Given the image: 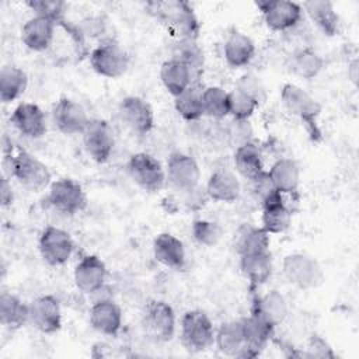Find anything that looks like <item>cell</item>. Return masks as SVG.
Instances as JSON below:
<instances>
[{
	"label": "cell",
	"instance_id": "1",
	"mask_svg": "<svg viewBox=\"0 0 359 359\" xmlns=\"http://www.w3.org/2000/svg\"><path fill=\"white\" fill-rule=\"evenodd\" d=\"M144 8L175 41L198 39L201 24L188 1L151 0L144 4Z\"/></svg>",
	"mask_w": 359,
	"mask_h": 359
},
{
	"label": "cell",
	"instance_id": "2",
	"mask_svg": "<svg viewBox=\"0 0 359 359\" xmlns=\"http://www.w3.org/2000/svg\"><path fill=\"white\" fill-rule=\"evenodd\" d=\"M4 168L8 177L15 178L31 192H41L52 184V174L46 164L24 149H17L14 153L11 144L8 150L4 149Z\"/></svg>",
	"mask_w": 359,
	"mask_h": 359
},
{
	"label": "cell",
	"instance_id": "3",
	"mask_svg": "<svg viewBox=\"0 0 359 359\" xmlns=\"http://www.w3.org/2000/svg\"><path fill=\"white\" fill-rule=\"evenodd\" d=\"M280 100L285 108L300 119L311 140H320L321 130L318 128V116L321 114L320 102L311 97L306 90L293 83L283 84L280 90Z\"/></svg>",
	"mask_w": 359,
	"mask_h": 359
},
{
	"label": "cell",
	"instance_id": "4",
	"mask_svg": "<svg viewBox=\"0 0 359 359\" xmlns=\"http://www.w3.org/2000/svg\"><path fill=\"white\" fill-rule=\"evenodd\" d=\"M215 328L209 316L202 310L187 311L181 318V342L192 353L209 349L215 344Z\"/></svg>",
	"mask_w": 359,
	"mask_h": 359
},
{
	"label": "cell",
	"instance_id": "5",
	"mask_svg": "<svg viewBox=\"0 0 359 359\" xmlns=\"http://www.w3.org/2000/svg\"><path fill=\"white\" fill-rule=\"evenodd\" d=\"M90 65L93 70L108 79H118L126 73L129 67V55L114 39L101 41L90 52Z\"/></svg>",
	"mask_w": 359,
	"mask_h": 359
},
{
	"label": "cell",
	"instance_id": "6",
	"mask_svg": "<svg viewBox=\"0 0 359 359\" xmlns=\"http://www.w3.org/2000/svg\"><path fill=\"white\" fill-rule=\"evenodd\" d=\"M282 272L290 285L302 290L314 289L324 279L317 259L303 252L286 255L282 262Z\"/></svg>",
	"mask_w": 359,
	"mask_h": 359
},
{
	"label": "cell",
	"instance_id": "7",
	"mask_svg": "<svg viewBox=\"0 0 359 359\" xmlns=\"http://www.w3.org/2000/svg\"><path fill=\"white\" fill-rule=\"evenodd\" d=\"M46 202L56 212L73 216L87 206V196L83 187L73 178H59L49 185Z\"/></svg>",
	"mask_w": 359,
	"mask_h": 359
},
{
	"label": "cell",
	"instance_id": "8",
	"mask_svg": "<svg viewBox=\"0 0 359 359\" xmlns=\"http://www.w3.org/2000/svg\"><path fill=\"white\" fill-rule=\"evenodd\" d=\"M128 172L132 181L146 192H157L165 184V171L160 161L149 153L140 151L130 156Z\"/></svg>",
	"mask_w": 359,
	"mask_h": 359
},
{
	"label": "cell",
	"instance_id": "9",
	"mask_svg": "<svg viewBox=\"0 0 359 359\" xmlns=\"http://www.w3.org/2000/svg\"><path fill=\"white\" fill-rule=\"evenodd\" d=\"M144 332L160 342L170 341L175 332V314L172 307L163 300H150L142 313Z\"/></svg>",
	"mask_w": 359,
	"mask_h": 359
},
{
	"label": "cell",
	"instance_id": "10",
	"mask_svg": "<svg viewBox=\"0 0 359 359\" xmlns=\"http://www.w3.org/2000/svg\"><path fill=\"white\" fill-rule=\"evenodd\" d=\"M165 180L178 192L195 191L201 180V170L196 160L185 153H171L165 165Z\"/></svg>",
	"mask_w": 359,
	"mask_h": 359
},
{
	"label": "cell",
	"instance_id": "11",
	"mask_svg": "<svg viewBox=\"0 0 359 359\" xmlns=\"http://www.w3.org/2000/svg\"><path fill=\"white\" fill-rule=\"evenodd\" d=\"M38 248L43 261L52 266L65 265L74 250V243L70 234L56 226H48L42 230Z\"/></svg>",
	"mask_w": 359,
	"mask_h": 359
},
{
	"label": "cell",
	"instance_id": "12",
	"mask_svg": "<svg viewBox=\"0 0 359 359\" xmlns=\"http://www.w3.org/2000/svg\"><path fill=\"white\" fill-rule=\"evenodd\" d=\"M257 8L272 31H286L297 25L303 17L302 4L289 0H258Z\"/></svg>",
	"mask_w": 359,
	"mask_h": 359
},
{
	"label": "cell",
	"instance_id": "13",
	"mask_svg": "<svg viewBox=\"0 0 359 359\" xmlns=\"http://www.w3.org/2000/svg\"><path fill=\"white\" fill-rule=\"evenodd\" d=\"M83 135V144L87 154L95 163H105L109 160L114 146L115 137L111 125L100 118L90 119Z\"/></svg>",
	"mask_w": 359,
	"mask_h": 359
},
{
	"label": "cell",
	"instance_id": "14",
	"mask_svg": "<svg viewBox=\"0 0 359 359\" xmlns=\"http://www.w3.org/2000/svg\"><path fill=\"white\" fill-rule=\"evenodd\" d=\"M118 115L123 125L136 135H147L154 126V114L150 104L137 97H125L118 107Z\"/></svg>",
	"mask_w": 359,
	"mask_h": 359
},
{
	"label": "cell",
	"instance_id": "15",
	"mask_svg": "<svg viewBox=\"0 0 359 359\" xmlns=\"http://www.w3.org/2000/svg\"><path fill=\"white\" fill-rule=\"evenodd\" d=\"M28 323L42 334H55L62 327V310L59 300L52 294H43L29 303Z\"/></svg>",
	"mask_w": 359,
	"mask_h": 359
},
{
	"label": "cell",
	"instance_id": "16",
	"mask_svg": "<svg viewBox=\"0 0 359 359\" xmlns=\"http://www.w3.org/2000/svg\"><path fill=\"white\" fill-rule=\"evenodd\" d=\"M52 118L55 126L63 135H81L90 122L87 112L77 101L62 97L52 109Z\"/></svg>",
	"mask_w": 359,
	"mask_h": 359
},
{
	"label": "cell",
	"instance_id": "17",
	"mask_svg": "<svg viewBox=\"0 0 359 359\" xmlns=\"http://www.w3.org/2000/svg\"><path fill=\"white\" fill-rule=\"evenodd\" d=\"M107 275L108 272L104 261L94 254L84 255L77 262L73 272V278L77 289L87 294L101 290L105 285Z\"/></svg>",
	"mask_w": 359,
	"mask_h": 359
},
{
	"label": "cell",
	"instance_id": "18",
	"mask_svg": "<svg viewBox=\"0 0 359 359\" xmlns=\"http://www.w3.org/2000/svg\"><path fill=\"white\" fill-rule=\"evenodd\" d=\"M10 122L22 136L29 139H39L46 133L45 114L32 102L18 104L10 116Z\"/></svg>",
	"mask_w": 359,
	"mask_h": 359
},
{
	"label": "cell",
	"instance_id": "19",
	"mask_svg": "<svg viewBox=\"0 0 359 359\" xmlns=\"http://www.w3.org/2000/svg\"><path fill=\"white\" fill-rule=\"evenodd\" d=\"M262 216H261V227L268 234L283 233L289 229L292 222V209L286 205L283 199V194L276 191L271 196H268L262 203Z\"/></svg>",
	"mask_w": 359,
	"mask_h": 359
},
{
	"label": "cell",
	"instance_id": "20",
	"mask_svg": "<svg viewBox=\"0 0 359 359\" xmlns=\"http://www.w3.org/2000/svg\"><path fill=\"white\" fill-rule=\"evenodd\" d=\"M90 324L100 334L115 337L122 327V310L115 302L101 299L90 310Z\"/></svg>",
	"mask_w": 359,
	"mask_h": 359
},
{
	"label": "cell",
	"instance_id": "21",
	"mask_svg": "<svg viewBox=\"0 0 359 359\" xmlns=\"http://www.w3.org/2000/svg\"><path fill=\"white\" fill-rule=\"evenodd\" d=\"M55 28L56 24L53 21L34 15L22 25L21 41L28 49L34 52H43L53 42Z\"/></svg>",
	"mask_w": 359,
	"mask_h": 359
},
{
	"label": "cell",
	"instance_id": "22",
	"mask_svg": "<svg viewBox=\"0 0 359 359\" xmlns=\"http://www.w3.org/2000/svg\"><path fill=\"white\" fill-rule=\"evenodd\" d=\"M241 327L248 346V358L258 356L271 339L275 327L252 310L248 317L241 318Z\"/></svg>",
	"mask_w": 359,
	"mask_h": 359
},
{
	"label": "cell",
	"instance_id": "23",
	"mask_svg": "<svg viewBox=\"0 0 359 359\" xmlns=\"http://www.w3.org/2000/svg\"><path fill=\"white\" fill-rule=\"evenodd\" d=\"M215 344L226 356L248 358V346L244 338L241 320L222 324L215 335Z\"/></svg>",
	"mask_w": 359,
	"mask_h": 359
},
{
	"label": "cell",
	"instance_id": "24",
	"mask_svg": "<svg viewBox=\"0 0 359 359\" xmlns=\"http://www.w3.org/2000/svg\"><path fill=\"white\" fill-rule=\"evenodd\" d=\"M160 80L165 90L175 98L177 95L184 93L189 86L196 83L198 77L188 66L171 57L161 63Z\"/></svg>",
	"mask_w": 359,
	"mask_h": 359
},
{
	"label": "cell",
	"instance_id": "25",
	"mask_svg": "<svg viewBox=\"0 0 359 359\" xmlns=\"http://www.w3.org/2000/svg\"><path fill=\"white\" fill-rule=\"evenodd\" d=\"M205 191L206 196L212 201L231 203L238 199L241 187L236 174L229 170L219 168L209 177Z\"/></svg>",
	"mask_w": 359,
	"mask_h": 359
},
{
	"label": "cell",
	"instance_id": "26",
	"mask_svg": "<svg viewBox=\"0 0 359 359\" xmlns=\"http://www.w3.org/2000/svg\"><path fill=\"white\" fill-rule=\"evenodd\" d=\"M154 258L167 268L182 269L185 265V248L180 238L171 233H160L153 241Z\"/></svg>",
	"mask_w": 359,
	"mask_h": 359
},
{
	"label": "cell",
	"instance_id": "27",
	"mask_svg": "<svg viewBox=\"0 0 359 359\" xmlns=\"http://www.w3.org/2000/svg\"><path fill=\"white\" fill-rule=\"evenodd\" d=\"M303 13L328 36H334L341 29V18L334 8V4L328 0H309L302 4Z\"/></svg>",
	"mask_w": 359,
	"mask_h": 359
},
{
	"label": "cell",
	"instance_id": "28",
	"mask_svg": "<svg viewBox=\"0 0 359 359\" xmlns=\"http://www.w3.org/2000/svg\"><path fill=\"white\" fill-rule=\"evenodd\" d=\"M255 53V45L250 36L245 34L233 29L223 45V55L226 63L231 67H244L247 66Z\"/></svg>",
	"mask_w": 359,
	"mask_h": 359
},
{
	"label": "cell",
	"instance_id": "29",
	"mask_svg": "<svg viewBox=\"0 0 359 359\" xmlns=\"http://www.w3.org/2000/svg\"><path fill=\"white\" fill-rule=\"evenodd\" d=\"M272 268L273 264L269 250L240 255V269L251 287H258L265 283L272 275Z\"/></svg>",
	"mask_w": 359,
	"mask_h": 359
},
{
	"label": "cell",
	"instance_id": "30",
	"mask_svg": "<svg viewBox=\"0 0 359 359\" xmlns=\"http://www.w3.org/2000/svg\"><path fill=\"white\" fill-rule=\"evenodd\" d=\"M273 187L283 195L296 194L300 182V168L292 158L276 160L266 171Z\"/></svg>",
	"mask_w": 359,
	"mask_h": 359
},
{
	"label": "cell",
	"instance_id": "31",
	"mask_svg": "<svg viewBox=\"0 0 359 359\" xmlns=\"http://www.w3.org/2000/svg\"><path fill=\"white\" fill-rule=\"evenodd\" d=\"M251 310L258 313L273 327L279 325L286 318L289 311L286 299L278 290H269L264 296L257 297L252 303Z\"/></svg>",
	"mask_w": 359,
	"mask_h": 359
},
{
	"label": "cell",
	"instance_id": "32",
	"mask_svg": "<svg viewBox=\"0 0 359 359\" xmlns=\"http://www.w3.org/2000/svg\"><path fill=\"white\" fill-rule=\"evenodd\" d=\"M29 304L18 296L3 292L0 296V323L10 330H18L28 323Z\"/></svg>",
	"mask_w": 359,
	"mask_h": 359
},
{
	"label": "cell",
	"instance_id": "33",
	"mask_svg": "<svg viewBox=\"0 0 359 359\" xmlns=\"http://www.w3.org/2000/svg\"><path fill=\"white\" fill-rule=\"evenodd\" d=\"M234 165L237 172L247 181L258 177L265 171L261 151L258 146L252 142L236 147Z\"/></svg>",
	"mask_w": 359,
	"mask_h": 359
},
{
	"label": "cell",
	"instance_id": "34",
	"mask_svg": "<svg viewBox=\"0 0 359 359\" xmlns=\"http://www.w3.org/2000/svg\"><path fill=\"white\" fill-rule=\"evenodd\" d=\"M234 248L238 255L269 250V234L262 227L244 224L236 234Z\"/></svg>",
	"mask_w": 359,
	"mask_h": 359
},
{
	"label": "cell",
	"instance_id": "35",
	"mask_svg": "<svg viewBox=\"0 0 359 359\" xmlns=\"http://www.w3.org/2000/svg\"><path fill=\"white\" fill-rule=\"evenodd\" d=\"M28 86L27 73L13 65H7L0 72V100L11 102L21 97Z\"/></svg>",
	"mask_w": 359,
	"mask_h": 359
},
{
	"label": "cell",
	"instance_id": "36",
	"mask_svg": "<svg viewBox=\"0 0 359 359\" xmlns=\"http://www.w3.org/2000/svg\"><path fill=\"white\" fill-rule=\"evenodd\" d=\"M203 87L199 81L189 86L184 93L174 98L175 111L185 121H198L203 114V102H202Z\"/></svg>",
	"mask_w": 359,
	"mask_h": 359
},
{
	"label": "cell",
	"instance_id": "37",
	"mask_svg": "<svg viewBox=\"0 0 359 359\" xmlns=\"http://www.w3.org/2000/svg\"><path fill=\"white\" fill-rule=\"evenodd\" d=\"M172 59L188 66L199 79L205 66V53L196 39L177 41L172 48Z\"/></svg>",
	"mask_w": 359,
	"mask_h": 359
},
{
	"label": "cell",
	"instance_id": "38",
	"mask_svg": "<svg viewBox=\"0 0 359 359\" xmlns=\"http://www.w3.org/2000/svg\"><path fill=\"white\" fill-rule=\"evenodd\" d=\"M324 67V59L311 48H303L293 53L290 59L292 72L304 80H311Z\"/></svg>",
	"mask_w": 359,
	"mask_h": 359
},
{
	"label": "cell",
	"instance_id": "39",
	"mask_svg": "<svg viewBox=\"0 0 359 359\" xmlns=\"http://www.w3.org/2000/svg\"><path fill=\"white\" fill-rule=\"evenodd\" d=\"M203 114L210 118H224L229 115V93L217 86L205 87L202 93Z\"/></svg>",
	"mask_w": 359,
	"mask_h": 359
},
{
	"label": "cell",
	"instance_id": "40",
	"mask_svg": "<svg viewBox=\"0 0 359 359\" xmlns=\"http://www.w3.org/2000/svg\"><path fill=\"white\" fill-rule=\"evenodd\" d=\"M27 6L35 15L48 18L56 25L65 22L67 4L63 0H29L27 1Z\"/></svg>",
	"mask_w": 359,
	"mask_h": 359
},
{
	"label": "cell",
	"instance_id": "41",
	"mask_svg": "<svg viewBox=\"0 0 359 359\" xmlns=\"http://www.w3.org/2000/svg\"><path fill=\"white\" fill-rule=\"evenodd\" d=\"M258 102L254 101L251 97L245 95L243 91L234 90L229 91V115L237 121H248L250 116L258 108Z\"/></svg>",
	"mask_w": 359,
	"mask_h": 359
},
{
	"label": "cell",
	"instance_id": "42",
	"mask_svg": "<svg viewBox=\"0 0 359 359\" xmlns=\"http://www.w3.org/2000/svg\"><path fill=\"white\" fill-rule=\"evenodd\" d=\"M191 234L198 244L203 247H213L220 241L223 230L216 222L195 220L191 227Z\"/></svg>",
	"mask_w": 359,
	"mask_h": 359
},
{
	"label": "cell",
	"instance_id": "43",
	"mask_svg": "<svg viewBox=\"0 0 359 359\" xmlns=\"http://www.w3.org/2000/svg\"><path fill=\"white\" fill-rule=\"evenodd\" d=\"M236 88L243 91L245 95L251 97L254 101L258 102V105H261L266 100V91L262 81L251 73L241 76L236 84Z\"/></svg>",
	"mask_w": 359,
	"mask_h": 359
},
{
	"label": "cell",
	"instance_id": "44",
	"mask_svg": "<svg viewBox=\"0 0 359 359\" xmlns=\"http://www.w3.org/2000/svg\"><path fill=\"white\" fill-rule=\"evenodd\" d=\"M248 182H250L251 194L259 201V203H262L268 196H271L272 194L276 192V188L273 187L266 171H264L258 177L250 180Z\"/></svg>",
	"mask_w": 359,
	"mask_h": 359
},
{
	"label": "cell",
	"instance_id": "45",
	"mask_svg": "<svg viewBox=\"0 0 359 359\" xmlns=\"http://www.w3.org/2000/svg\"><path fill=\"white\" fill-rule=\"evenodd\" d=\"M251 135H252V128L248 121L233 119L229 128V137L231 143L236 144V147L251 142Z\"/></svg>",
	"mask_w": 359,
	"mask_h": 359
},
{
	"label": "cell",
	"instance_id": "46",
	"mask_svg": "<svg viewBox=\"0 0 359 359\" xmlns=\"http://www.w3.org/2000/svg\"><path fill=\"white\" fill-rule=\"evenodd\" d=\"M307 356L311 358H334V352L330 345L318 335H311L309 345H307Z\"/></svg>",
	"mask_w": 359,
	"mask_h": 359
},
{
	"label": "cell",
	"instance_id": "47",
	"mask_svg": "<svg viewBox=\"0 0 359 359\" xmlns=\"http://www.w3.org/2000/svg\"><path fill=\"white\" fill-rule=\"evenodd\" d=\"M13 189L11 185L8 182V178L6 175L1 177V185H0V201H1V206L7 208L13 203Z\"/></svg>",
	"mask_w": 359,
	"mask_h": 359
}]
</instances>
